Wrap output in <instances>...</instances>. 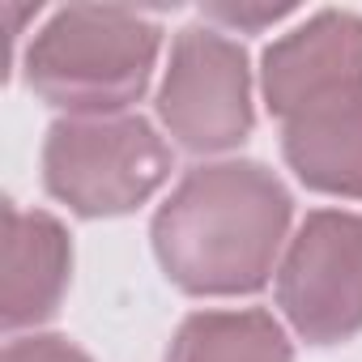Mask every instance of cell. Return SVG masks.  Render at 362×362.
Returning a JSON list of instances; mask_svg holds the SVG:
<instances>
[{
  "instance_id": "obj_1",
  "label": "cell",
  "mask_w": 362,
  "mask_h": 362,
  "mask_svg": "<svg viewBox=\"0 0 362 362\" xmlns=\"http://www.w3.org/2000/svg\"><path fill=\"white\" fill-rule=\"evenodd\" d=\"M294 197L256 158L192 166L149 222L153 256L192 298H239L269 286L290 235Z\"/></svg>"
},
{
  "instance_id": "obj_2",
  "label": "cell",
  "mask_w": 362,
  "mask_h": 362,
  "mask_svg": "<svg viewBox=\"0 0 362 362\" xmlns=\"http://www.w3.org/2000/svg\"><path fill=\"white\" fill-rule=\"evenodd\" d=\"M162 26L119 5L56 9L26 43L22 73L35 98L69 115H124L158 69Z\"/></svg>"
},
{
  "instance_id": "obj_3",
  "label": "cell",
  "mask_w": 362,
  "mask_h": 362,
  "mask_svg": "<svg viewBox=\"0 0 362 362\" xmlns=\"http://www.w3.org/2000/svg\"><path fill=\"white\" fill-rule=\"evenodd\" d=\"M170 179V145L145 115H69L43 136V188L77 218H124Z\"/></svg>"
},
{
  "instance_id": "obj_4",
  "label": "cell",
  "mask_w": 362,
  "mask_h": 362,
  "mask_svg": "<svg viewBox=\"0 0 362 362\" xmlns=\"http://www.w3.org/2000/svg\"><path fill=\"white\" fill-rule=\"evenodd\" d=\"M153 111L188 153L239 149L256 128L247 47L209 22L184 26L170 43Z\"/></svg>"
},
{
  "instance_id": "obj_5",
  "label": "cell",
  "mask_w": 362,
  "mask_h": 362,
  "mask_svg": "<svg viewBox=\"0 0 362 362\" xmlns=\"http://www.w3.org/2000/svg\"><path fill=\"white\" fill-rule=\"evenodd\" d=\"M277 307L307 345L362 332V214L311 209L277 264Z\"/></svg>"
},
{
  "instance_id": "obj_6",
  "label": "cell",
  "mask_w": 362,
  "mask_h": 362,
  "mask_svg": "<svg viewBox=\"0 0 362 362\" xmlns=\"http://www.w3.org/2000/svg\"><path fill=\"white\" fill-rule=\"evenodd\" d=\"M362 77V18L349 9H320L290 35L264 47L260 94L269 115L290 119L303 103Z\"/></svg>"
},
{
  "instance_id": "obj_7",
  "label": "cell",
  "mask_w": 362,
  "mask_h": 362,
  "mask_svg": "<svg viewBox=\"0 0 362 362\" xmlns=\"http://www.w3.org/2000/svg\"><path fill=\"white\" fill-rule=\"evenodd\" d=\"M281 158L303 188L362 201V77L281 119Z\"/></svg>"
},
{
  "instance_id": "obj_8",
  "label": "cell",
  "mask_w": 362,
  "mask_h": 362,
  "mask_svg": "<svg viewBox=\"0 0 362 362\" xmlns=\"http://www.w3.org/2000/svg\"><path fill=\"white\" fill-rule=\"evenodd\" d=\"M73 277V239L60 218L43 209H18L5 201V286H0V324L5 332L47 324Z\"/></svg>"
},
{
  "instance_id": "obj_9",
  "label": "cell",
  "mask_w": 362,
  "mask_h": 362,
  "mask_svg": "<svg viewBox=\"0 0 362 362\" xmlns=\"http://www.w3.org/2000/svg\"><path fill=\"white\" fill-rule=\"evenodd\" d=\"M166 362H294V345L264 307L192 311L175 328Z\"/></svg>"
},
{
  "instance_id": "obj_10",
  "label": "cell",
  "mask_w": 362,
  "mask_h": 362,
  "mask_svg": "<svg viewBox=\"0 0 362 362\" xmlns=\"http://www.w3.org/2000/svg\"><path fill=\"white\" fill-rule=\"evenodd\" d=\"M0 362H94V358L60 332H35V337H13Z\"/></svg>"
}]
</instances>
